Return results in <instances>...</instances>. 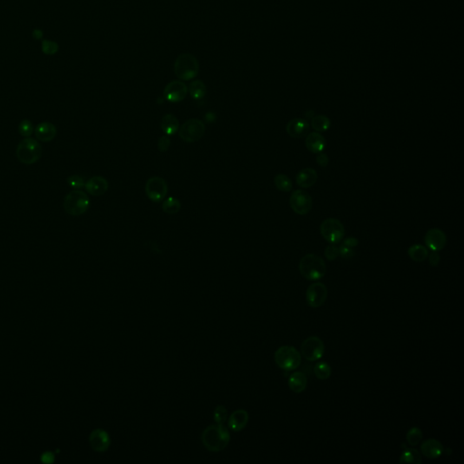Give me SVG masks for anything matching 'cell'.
Wrapping results in <instances>:
<instances>
[{
  "label": "cell",
  "instance_id": "6da1fadb",
  "mask_svg": "<svg viewBox=\"0 0 464 464\" xmlns=\"http://www.w3.org/2000/svg\"><path fill=\"white\" fill-rule=\"evenodd\" d=\"M230 433L223 425H211L203 431L201 441L211 452H219L227 447L230 442Z\"/></svg>",
  "mask_w": 464,
  "mask_h": 464
},
{
  "label": "cell",
  "instance_id": "7a4b0ae2",
  "mask_svg": "<svg viewBox=\"0 0 464 464\" xmlns=\"http://www.w3.org/2000/svg\"><path fill=\"white\" fill-rule=\"evenodd\" d=\"M301 276L310 281L319 280L327 272L324 259L316 254H307L299 262Z\"/></svg>",
  "mask_w": 464,
  "mask_h": 464
},
{
  "label": "cell",
  "instance_id": "3957f363",
  "mask_svg": "<svg viewBox=\"0 0 464 464\" xmlns=\"http://www.w3.org/2000/svg\"><path fill=\"white\" fill-rule=\"evenodd\" d=\"M42 153V145H40L38 140L33 139L31 137L20 140L16 150V158L21 164L26 165L36 164L41 159Z\"/></svg>",
  "mask_w": 464,
  "mask_h": 464
},
{
  "label": "cell",
  "instance_id": "277c9868",
  "mask_svg": "<svg viewBox=\"0 0 464 464\" xmlns=\"http://www.w3.org/2000/svg\"><path fill=\"white\" fill-rule=\"evenodd\" d=\"M63 207L64 211L70 216H81L89 209V197L86 192L80 190L70 191L64 199Z\"/></svg>",
  "mask_w": 464,
  "mask_h": 464
},
{
  "label": "cell",
  "instance_id": "5b68a950",
  "mask_svg": "<svg viewBox=\"0 0 464 464\" xmlns=\"http://www.w3.org/2000/svg\"><path fill=\"white\" fill-rule=\"evenodd\" d=\"M198 60L191 54L180 55L174 63V73L181 81H190L195 78L199 73Z\"/></svg>",
  "mask_w": 464,
  "mask_h": 464
},
{
  "label": "cell",
  "instance_id": "8992f818",
  "mask_svg": "<svg viewBox=\"0 0 464 464\" xmlns=\"http://www.w3.org/2000/svg\"><path fill=\"white\" fill-rule=\"evenodd\" d=\"M275 362L282 370H296L300 367L302 355L296 347L283 346L275 353Z\"/></svg>",
  "mask_w": 464,
  "mask_h": 464
},
{
  "label": "cell",
  "instance_id": "52a82bcc",
  "mask_svg": "<svg viewBox=\"0 0 464 464\" xmlns=\"http://www.w3.org/2000/svg\"><path fill=\"white\" fill-rule=\"evenodd\" d=\"M206 132L205 124L199 119H190L179 126V136L185 143H196L200 140Z\"/></svg>",
  "mask_w": 464,
  "mask_h": 464
},
{
  "label": "cell",
  "instance_id": "ba28073f",
  "mask_svg": "<svg viewBox=\"0 0 464 464\" xmlns=\"http://www.w3.org/2000/svg\"><path fill=\"white\" fill-rule=\"evenodd\" d=\"M320 233L325 240H327L328 243L337 244L344 238L345 227L339 219L328 218L321 223Z\"/></svg>",
  "mask_w": 464,
  "mask_h": 464
},
{
  "label": "cell",
  "instance_id": "9c48e42d",
  "mask_svg": "<svg viewBox=\"0 0 464 464\" xmlns=\"http://www.w3.org/2000/svg\"><path fill=\"white\" fill-rule=\"evenodd\" d=\"M325 345L317 336H310L301 345V355L309 362H315L324 355Z\"/></svg>",
  "mask_w": 464,
  "mask_h": 464
},
{
  "label": "cell",
  "instance_id": "30bf717a",
  "mask_svg": "<svg viewBox=\"0 0 464 464\" xmlns=\"http://www.w3.org/2000/svg\"><path fill=\"white\" fill-rule=\"evenodd\" d=\"M145 193L150 200L159 203L163 201L168 193V184L162 177H152L146 181Z\"/></svg>",
  "mask_w": 464,
  "mask_h": 464
},
{
  "label": "cell",
  "instance_id": "8fae6325",
  "mask_svg": "<svg viewBox=\"0 0 464 464\" xmlns=\"http://www.w3.org/2000/svg\"><path fill=\"white\" fill-rule=\"evenodd\" d=\"M289 205L296 214L304 216L312 210V197L307 191L296 190L293 191L289 198Z\"/></svg>",
  "mask_w": 464,
  "mask_h": 464
},
{
  "label": "cell",
  "instance_id": "7c38bea8",
  "mask_svg": "<svg viewBox=\"0 0 464 464\" xmlns=\"http://www.w3.org/2000/svg\"><path fill=\"white\" fill-rule=\"evenodd\" d=\"M328 288L323 283L316 282L308 287L306 298L308 306L313 308L322 307L328 298Z\"/></svg>",
  "mask_w": 464,
  "mask_h": 464
},
{
  "label": "cell",
  "instance_id": "4fadbf2b",
  "mask_svg": "<svg viewBox=\"0 0 464 464\" xmlns=\"http://www.w3.org/2000/svg\"><path fill=\"white\" fill-rule=\"evenodd\" d=\"M164 96L172 103L184 101L188 94V87L184 82L175 80L169 83L164 91Z\"/></svg>",
  "mask_w": 464,
  "mask_h": 464
},
{
  "label": "cell",
  "instance_id": "5bb4252c",
  "mask_svg": "<svg viewBox=\"0 0 464 464\" xmlns=\"http://www.w3.org/2000/svg\"><path fill=\"white\" fill-rule=\"evenodd\" d=\"M425 245L432 251H440L447 243V237L445 231L440 229H431L426 232Z\"/></svg>",
  "mask_w": 464,
  "mask_h": 464
},
{
  "label": "cell",
  "instance_id": "9a60e30c",
  "mask_svg": "<svg viewBox=\"0 0 464 464\" xmlns=\"http://www.w3.org/2000/svg\"><path fill=\"white\" fill-rule=\"evenodd\" d=\"M310 129L308 122L302 118H295L287 124L286 131L289 136L294 139H301L307 136Z\"/></svg>",
  "mask_w": 464,
  "mask_h": 464
},
{
  "label": "cell",
  "instance_id": "2e32d148",
  "mask_svg": "<svg viewBox=\"0 0 464 464\" xmlns=\"http://www.w3.org/2000/svg\"><path fill=\"white\" fill-rule=\"evenodd\" d=\"M89 442L91 447L95 452L103 453L109 448L111 439L109 434L105 430L96 429L90 434Z\"/></svg>",
  "mask_w": 464,
  "mask_h": 464
},
{
  "label": "cell",
  "instance_id": "e0dca14e",
  "mask_svg": "<svg viewBox=\"0 0 464 464\" xmlns=\"http://www.w3.org/2000/svg\"><path fill=\"white\" fill-rule=\"evenodd\" d=\"M85 188L90 195L99 197L104 195L108 191L109 184L106 178L102 176H94L86 181Z\"/></svg>",
  "mask_w": 464,
  "mask_h": 464
},
{
  "label": "cell",
  "instance_id": "ac0fdd59",
  "mask_svg": "<svg viewBox=\"0 0 464 464\" xmlns=\"http://www.w3.org/2000/svg\"><path fill=\"white\" fill-rule=\"evenodd\" d=\"M36 140L42 143H49L55 139L57 134V129L55 125L49 122H43L36 125L35 128Z\"/></svg>",
  "mask_w": 464,
  "mask_h": 464
},
{
  "label": "cell",
  "instance_id": "d6986e66",
  "mask_svg": "<svg viewBox=\"0 0 464 464\" xmlns=\"http://www.w3.org/2000/svg\"><path fill=\"white\" fill-rule=\"evenodd\" d=\"M443 446L436 439H428L421 445V453L428 459H437L443 453Z\"/></svg>",
  "mask_w": 464,
  "mask_h": 464
},
{
  "label": "cell",
  "instance_id": "ffe728a7",
  "mask_svg": "<svg viewBox=\"0 0 464 464\" xmlns=\"http://www.w3.org/2000/svg\"><path fill=\"white\" fill-rule=\"evenodd\" d=\"M305 145L309 152L315 153V154H318L324 151L326 145H327V142L322 134L315 132V133H308V135L306 136Z\"/></svg>",
  "mask_w": 464,
  "mask_h": 464
},
{
  "label": "cell",
  "instance_id": "44dd1931",
  "mask_svg": "<svg viewBox=\"0 0 464 464\" xmlns=\"http://www.w3.org/2000/svg\"><path fill=\"white\" fill-rule=\"evenodd\" d=\"M318 179V174L315 169L305 168L302 169L296 174V181L299 187L303 189L312 187Z\"/></svg>",
  "mask_w": 464,
  "mask_h": 464
},
{
  "label": "cell",
  "instance_id": "7402d4cb",
  "mask_svg": "<svg viewBox=\"0 0 464 464\" xmlns=\"http://www.w3.org/2000/svg\"><path fill=\"white\" fill-rule=\"evenodd\" d=\"M249 421V414L245 410H237L230 414L228 425L230 429L239 432L244 429Z\"/></svg>",
  "mask_w": 464,
  "mask_h": 464
},
{
  "label": "cell",
  "instance_id": "603a6c76",
  "mask_svg": "<svg viewBox=\"0 0 464 464\" xmlns=\"http://www.w3.org/2000/svg\"><path fill=\"white\" fill-rule=\"evenodd\" d=\"M308 386V378L300 371L294 372L290 375L289 378V386L290 390L296 393L301 394L303 393Z\"/></svg>",
  "mask_w": 464,
  "mask_h": 464
},
{
  "label": "cell",
  "instance_id": "cb8c5ba5",
  "mask_svg": "<svg viewBox=\"0 0 464 464\" xmlns=\"http://www.w3.org/2000/svg\"><path fill=\"white\" fill-rule=\"evenodd\" d=\"M160 128L166 135H174L179 131V123L178 118L172 113L165 114L160 122Z\"/></svg>",
  "mask_w": 464,
  "mask_h": 464
},
{
  "label": "cell",
  "instance_id": "d4e9b609",
  "mask_svg": "<svg viewBox=\"0 0 464 464\" xmlns=\"http://www.w3.org/2000/svg\"><path fill=\"white\" fill-rule=\"evenodd\" d=\"M408 255L412 260L423 262L429 255L428 249L421 244H414L408 249Z\"/></svg>",
  "mask_w": 464,
  "mask_h": 464
},
{
  "label": "cell",
  "instance_id": "484cf974",
  "mask_svg": "<svg viewBox=\"0 0 464 464\" xmlns=\"http://www.w3.org/2000/svg\"><path fill=\"white\" fill-rule=\"evenodd\" d=\"M421 454L416 449H406L400 457V463H421Z\"/></svg>",
  "mask_w": 464,
  "mask_h": 464
},
{
  "label": "cell",
  "instance_id": "4316f807",
  "mask_svg": "<svg viewBox=\"0 0 464 464\" xmlns=\"http://www.w3.org/2000/svg\"><path fill=\"white\" fill-rule=\"evenodd\" d=\"M310 125L317 133H323L330 128L331 121L328 116L323 115V114H318V115H315L311 119V125Z\"/></svg>",
  "mask_w": 464,
  "mask_h": 464
},
{
  "label": "cell",
  "instance_id": "83f0119b",
  "mask_svg": "<svg viewBox=\"0 0 464 464\" xmlns=\"http://www.w3.org/2000/svg\"><path fill=\"white\" fill-rule=\"evenodd\" d=\"M188 92L190 93L191 97L193 98V99L200 100V99H203L205 96L206 92H207V88H206V86H205L203 81L195 80V81L191 83L190 86H189Z\"/></svg>",
  "mask_w": 464,
  "mask_h": 464
},
{
  "label": "cell",
  "instance_id": "f1b7e54d",
  "mask_svg": "<svg viewBox=\"0 0 464 464\" xmlns=\"http://www.w3.org/2000/svg\"><path fill=\"white\" fill-rule=\"evenodd\" d=\"M181 209V203L179 199L174 197H170L168 199H164L162 204V210L164 213L169 215H173L178 213Z\"/></svg>",
  "mask_w": 464,
  "mask_h": 464
},
{
  "label": "cell",
  "instance_id": "f546056e",
  "mask_svg": "<svg viewBox=\"0 0 464 464\" xmlns=\"http://www.w3.org/2000/svg\"><path fill=\"white\" fill-rule=\"evenodd\" d=\"M274 184L278 191L283 192H289L293 188L292 180L289 179V176L285 174H277L274 178Z\"/></svg>",
  "mask_w": 464,
  "mask_h": 464
},
{
  "label": "cell",
  "instance_id": "4dcf8cb0",
  "mask_svg": "<svg viewBox=\"0 0 464 464\" xmlns=\"http://www.w3.org/2000/svg\"><path fill=\"white\" fill-rule=\"evenodd\" d=\"M314 374L319 380H327L331 376V367L327 362H318L314 367Z\"/></svg>",
  "mask_w": 464,
  "mask_h": 464
},
{
  "label": "cell",
  "instance_id": "1f68e13d",
  "mask_svg": "<svg viewBox=\"0 0 464 464\" xmlns=\"http://www.w3.org/2000/svg\"><path fill=\"white\" fill-rule=\"evenodd\" d=\"M422 432L418 427H413L408 431L406 434V441L411 446H416L421 442L422 440Z\"/></svg>",
  "mask_w": 464,
  "mask_h": 464
},
{
  "label": "cell",
  "instance_id": "d6a6232c",
  "mask_svg": "<svg viewBox=\"0 0 464 464\" xmlns=\"http://www.w3.org/2000/svg\"><path fill=\"white\" fill-rule=\"evenodd\" d=\"M18 132L21 136L28 138V137L31 136L33 133L35 132V127L31 121L26 119V120L20 122L19 125H18Z\"/></svg>",
  "mask_w": 464,
  "mask_h": 464
},
{
  "label": "cell",
  "instance_id": "836d02e7",
  "mask_svg": "<svg viewBox=\"0 0 464 464\" xmlns=\"http://www.w3.org/2000/svg\"><path fill=\"white\" fill-rule=\"evenodd\" d=\"M216 423L218 425H223L228 419V412L227 409L223 406H218L215 408L214 414H213Z\"/></svg>",
  "mask_w": 464,
  "mask_h": 464
},
{
  "label": "cell",
  "instance_id": "e575fe53",
  "mask_svg": "<svg viewBox=\"0 0 464 464\" xmlns=\"http://www.w3.org/2000/svg\"><path fill=\"white\" fill-rule=\"evenodd\" d=\"M325 257H327V259L333 261L336 260V258L339 256V248L336 246V244H330L325 249Z\"/></svg>",
  "mask_w": 464,
  "mask_h": 464
},
{
  "label": "cell",
  "instance_id": "d590c367",
  "mask_svg": "<svg viewBox=\"0 0 464 464\" xmlns=\"http://www.w3.org/2000/svg\"><path fill=\"white\" fill-rule=\"evenodd\" d=\"M67 181L68 185L74 190H81L82 188L85 187V184H86L82 177L79 175L69 176L67 178Z\"/></svg>",
  "mask_w": 464,
  "mask_h": 464
},
{
  "label": "cell",
  "instance_id": "8d00e7d4",
  "mask_svg": "<svg viewBox=\"0 0 464 464\" xmlns=\"http://www.w3.org/2000/svg\"><path fill=\"white\" fill-rule=\"evenodd\" d=\"M58 45L53 41L44 40L42 42V50L47 55H54L58 51Z\"/></svg>",
  "mask_w": 464,
  "mask_h": 464
},
{
  "label": "cell",
  "instance_id": "74e56055",
  "mask_svg": "<svg viewBox=\"0 0 464 464\" xmlns=\"http://www.w3.org/2000/svg\"><path fill=\"white\" fill-rule=\"evenodd\" d=\"M171 146V139L168 135H163L160 137V139L158 140V149L162 152H165L168 151L169 148Z\"/></svg>",
  "mask_w": 464,
  "mask_h": 464
},
{
  "label": "cell",
  "instance_id": "f35d334b",
  "mask_svg": "<svg viewBox=\"0 0 464 464\" xmlns=\"http://www.w3.org/2000/svg\"><path fill=\"white\" fill-rule=\"evenodd\" d=\"M339 256H341L343 258L348 259V258H351V257L355 256V251H354V250H353L352 248L345 246L344 244H342V245L339 247Z\"/></svg>",
  "mask_w": 464,
  "mask_h": 464
},
{
  "label": "cell",
  "instance_id": "ab89813d",
  "mask_svg": "<svg viewBox=\"0 0 464 464\" xmlns=\"http://www.w3.org/2000/svg\"><path fill=\"white\" fill-rule=\"evenodd\" d=\"M427 257H428L430 265L433 266V267H437L441 261V256L437 251H433L432 253L428 255Z\"/></svg>",
  "mask_w": 464,
  "mask_h": 464
},
{
  "label": "cell",
  "instance_id": "60d3db41",
  "mask_svg": "<svg viewBox=\"0 0 464 464\" xmlns=\"http://www.w3.org/2000/svg\"><path fill=\"white\" fill-rule=\"evenodd\" d=\"M316 163L321 167H327L329 164V158L327 154L318 153V155L316 156Z\"/></svg>",
  "mask_w": 464,
  "mask_h": 464
},
{
  "label": "cell",
  "instance_id": "b9f144b4",
  "mask_svg": "<svg viewBox=\"0 0 464 464\" xmlns=\"http://www.w3.org/2000/svg\"><path fill=\"white\" fill-rule=\"evenodd\" d=\"M342 244H344L345 246L349 247V248L354 249L355 247L358 246L359 241L358 239L355 238V237H348V238H346V239H344Z\"/></svg>",
  "mask_w": 464,
  "mask_h": 464
},
{
  "label": "cell",
  "instance_id": "7bdbcfd3",
  "mask_svg": "<svg viewBox=\"0 0 464 464\" xmlns=\"http://www.w3.org/2000/svg\"><path fill=\"white\" fill-rule=\"evenodd\" d=\"M54 460H55V455L53 453H50V452L44 453L42 457H41V460L43 462H46V463H51V462L54 461Z\"/></svg>",
  "mask_w": 464,
  "mask_h": 464
},
{
  "label": "cell",
  "instance_id": "ee69618b",
  "mask_svg": "<svg viewBox=\"0 0 464 464\" xmlns=\"http://www.w3.org/2000/svg\"><path fill=\"white\" fill-rule=\"evenodd\" d=\"M33 37L35 38V39H40V38H42V36H43V32L39 30V29H35L34 31H33Z\"/></svg>",
  "mask_w": 464,
  "mask_h": 464
},
{
  "label": "cell",
  "instance_id": "f6af8a7d",
  "mask_svg": "<svg viewBox=\"0 0 464 464\" xmlns=\"http://www.w3.org/2000/svg\"><path fill=\"white\" fill-rule=\"evenodd\" d=\"M314 116H315V113L313 111H308V112L305 113V117L307 118V119H309V120H311Z\"/></svg>",
  "mask_w": 464,
  "mask_h": 464
}]
</instances>
